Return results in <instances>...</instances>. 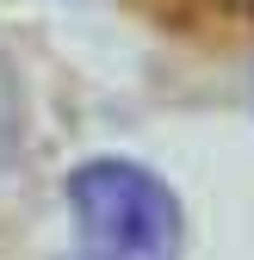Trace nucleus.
I'll return each mask as SVG.
<instances>
[{"mask_svg":"<svg viewBox=\"0 0 254 260\" xmlns=\"http://www.w3.org/2000/svg\"><path fill=\"white\" fill-rule=\"evenodd\" d=\"M81 254L69 260H180V205L137 161H87L69 180Z\"/></svg>","mask_w":254,"mask_h":260,"instance_id":"obj_1","label":"nucleus"},{"mask_svg":"<svg viewBox=\"0 0 254 260\" xmlns=\"http://www.w3.org/2000/svg\"><path fill=\"white\" fill-rule=\"evenodd\" d=\"M168 7H180V13H217V19L254 25V0H168Z\"/></svg>","mask_w":254,"mask_h":260,"instance_id":"obj_2","label":"nucleus"},{"mask_svg":"<svg viewBox=\"0 0 254 260\" xmlns=\"http://www.w3.org/2000/svg\"><path fill=\"white\" fill-rule=\"evenodd\" d=\"M13 137H19V124H13V87H7V75H0V180H7V168H13Z\"/></svg>","mask_w":254,"mask_h":260,"instance_id":"obj_3","label":"nucleus"}]
</instances>
